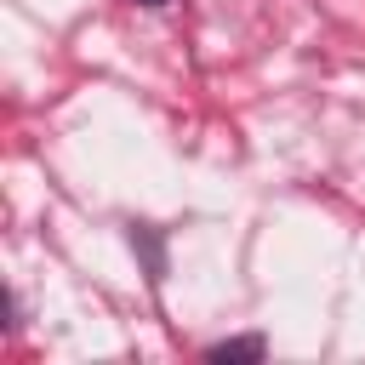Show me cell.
I'll return each mask as SVG.
<instances>
[{"instance_id": "6da1fadb", "label": "cell", "mask_w": 365, "mask_h": 365, "mask_svg": "<svg viewBox=\"0 0 365 365\" xmlns=\"http://www.w3.org/2000/svg\"><path fill=\"white\" fill-rule=\"evenodd\" d=\"M205 359L211 365H222V359H268V342L262 336H228V342H211Z\"/></svg>"}, {"instance_id": "7a4b0ae2", "label": "cell", "mask_w": 365, "mask_h": 365, "mask_svg": "<svg viewBox=\"0 0 365 365\" xmlns=\"http://www.w3.org/2000/svg\"><path fill=\"white\" fill-rule=\"evenodd\" d=\"M143 6H171V0H143Z\"/></svg>"}]
</instances>
